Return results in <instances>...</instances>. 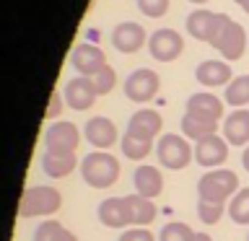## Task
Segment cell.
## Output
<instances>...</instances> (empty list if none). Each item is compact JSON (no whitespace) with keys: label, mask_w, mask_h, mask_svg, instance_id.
I'll use <instances>...</instances> for the list:
<instances>
[{"label":"cell","mask_w":249,"mask_h":241,"mask_svg":"<svg viewBox=\"0 0 249 241\" xmlns=\"http://www.w3.org/2000/svg\"><path fill=\"white\" fill-rule=\"evenodd\" d=\"M247 241H249V236H247Z\"/></svg>","instance_id":"38"},{"label":"cell","mask_w":249,"mask_h":241,"mask_svg":"<svg viewBox=\"0 0 249 241\" xmlns=\"http://www.w3.org/2000/svg\"><path fill=\"white\" fill-rule=\"evenodd\" d=\"M124 200H127V210H130V221H132V225L148 228V225L156 221V215H159V207H156L153 200L140 197V194H130V197H124Z\"/></svg>","instance_id":"21"},{"label":"cell","mask_w":249,"mask_h":241,"mask_svg":"<svg viewBox=\"0 0 249 241\" xmlns=\"http://www.w3.org/2000/svg\"><path fill=\"white\" fill-rule=\"evenodd\" d=\"M65 104L70 109H75V112H86V109H91L93 106V101L99 99V93H96V86H93L91 78H86V75H75V78H70V81L65 83Z\"/></svg>","instance_id":"10"},{"label":"cell","mask_w":249,"mask_h":241,"mask_svg":"<svg viewBox=\"0 0 249 241\" xmlns=\"http://www.w3.org/2000/svg\"><path fill=\"white\" fill-rule=\"evenodd\" d=\"M83 138L96 148V151H109L117 140H120V132H117V124L109 120V117H91L83 127Z\"/></svg>","instance_id":"12"},{"label":"cell","mask_w":249,"mask_h":241,"mask_svg":"<svg viewBox=\"0 0 249 241\" xmlns=\"http://www.w3.org/2000/svg\"><path fill=\"white\" fill-rule=\"evenodd\" d=\"M223 101L229 106H233V109H244L249 104V73L247 75H236L229 86H226Z\"/></svg>","instance_id":"25"},{"label":"cell","mask_w":249,"mask_h":241,"mask_svg":"<svg viewBox=\"0 0 249 241\" xmlns=\"http://www.w3.org/2000/svg\"><path fill=\"white\" fill-rule=\"evenodd\" d=\"M91 81H93V86H96V93H99V96H107V93H112L114 86H117V73H114L112 65H107L104 70H99V73L93 75Z\"/></svg>","instance_id":"30"},{"label":"cell","mask_w":249,"mask_h":241,"mask_svg":"<svg viewBox=\"0 0 249 241\" xmlns=\"http://www.w3.org/2000/svg\"><path fill=\"white\" fill-rule=\"evenodd\" d=\"M62 99H65V93H60V91H52V96H50V106H47V120H54L60 112H62Z\"/></svg>","instance_id":"33"},{"label":"cell","mask_w":249,"mask_h":241,"mask_svg":"<svg viewBox=\"0 0 249 241\" xmlns=\"http://www.w3.org/2000/svg\"><path fill=\"white\" fill-rule=\"evenodd\" d=\"M112 44L117 52L122 54H135L138 50H143L145 44V29L135 21H122L117 23L112 31Z\"/></svg>","instance_id":"13"},{"label":"cell","mask_w":249,"mask_h":241,"mask_svg":"<svg viewBox=\"0 0 249 241\" xmlns=\"http://www.w3.org/2000/svg\"><path fill=\"white\" fill-rule=\"evenodd\" d=\"M117 241H159V239H156L148 228H140V225H135V228H127V231H124Z\"/></svg>","instance_id":"32"},{"label":"cell","mask_w":249,"mask_h":241,"mask_svg":"<svg viewBox=\"0 0 249 241\" xmlns=\"http://www.w3.org/2000/svg\"><path fill=\"white\" fill-rule=\"evenodd\" d=\"M99 221L104 223L107 228H124V225H132L127 200L124 197H107L99 205Z\"/></svg>","instance_id":"18"},{"label":"cell","mask_w":249,"mask_h":241,"mask_svg":"<svg viewBox=\"0 0 249 241\" xmlns=\"http://www.w3.org/2000/svg\"><path fill=\"white\" fill-rule=\"evenodd\" d=\"M78 143H81V130L73 122H54L44 132V151L50 153H75Z\"/></svg>","instance_id":"8"},{"label":"cell","mask_w":249,"mask_h":241,"mask_svg":"<svg viewBox=\"0 0 249 241\" xmlns=\"http://www.w3.org/2000/svg\"><path fill=\"white\" fill-rule=\"evenodd\" d=\"M171 5V0H138V11L148 16V18H161V16H166Z\"/></svg>","instance_id":"31"},{"label":"cell","mask_w":249,"mask_h":241,"mask_svg":"<svg viewBox=\"0 0 249 241\" xmlns=\"http://www.w3.org/2000/svg\"><path fill=\"white\" fill-rule=\"evenodd\" d=\"M81 176L93 189H109L120 179V161L107 151H93L83 155L81 161Z\"/></svg>","instance_id":"2"},{"label":"cell","mask_w":249,"mask_h":241,"mask_svg":"<svg viewBox=\"0 0 249 241\" xmlns=\"http://www.w3.org/2000/svg\"><path fill=\"white\" fill-rule=\"evenodd\" d=\"M213 21H215V13L213 11H205V8H197L187 16V34L200 39V42H208L210 36V29H213Z\"/></svg>","instance_id":"22"},{"label":"cell","mask_w":249,"mask_h":241,"mask_svg":"<svg viewBox=\"0 0 249 241\" xmlns=\"http://www.w3.org/2000/svg\"><path fill=\"white\" fill-rule=\"evenodd\" d=\"M195 78H197L200 86L205 88H218V86H229L233 81L231 75V65L223 60H202L197 68H195Z\"/></svg>","instance_id":"16"},{"label":"cell","mask_w":249,"mask_h":241,"mask_svg":"<svg viewBox=\"0 0 249 241\" xmlns=\"http://www.w3.org/2000/svg\"><path fill=\"white\" fill-rule=\"evenodd\" d=\"M195 233H197V231H192L187 223H182V221H171V223H166V225L161 228L159 241H192Z\"/></svg>","instance_id":"28"},{"label":"cell","mask_w":249,"mask_h":241,"mask_svg":"<svg viewBox=\"0 0 249 241\" xmlns=\"http://www.w3.org/2000/svg\"><path fill=\"white\" fill-rule=\"evenodd\" d=\"M75 169H81L75 153H50V151H44V155H42V171L50 179H65V176L73 174Z\"/></svg>","instance_id":"19"},{"label":"cell","mask_w":249,"mask_h":241,"mask_svg":"<svg viewBox=\"0 0 249 241\" xmlns=\"http://www.w3.org/2000/svg\"><path fill=\"white\" fill-rule=\"evenodd\" d=\"M208 44L215 47L218 52L223 54L226 62H233L239 60L247 50V31L239 21H233L231 16L226 13H215V21H213V29H210V36H208Z\"/></svg>","instance_id":"1"},{"label":"cell","mask_w":249,"mask_h":241,"mask_svg":"<svg viewBox=\"0 0 249 241\" xmlns=\"http://www.w3.org/2000/svg\"><path fill=\"white\" fill-rule=\"evenodd\" d=\"M159 88H161V78L151 68H138L124 78V96L135 104H145V101L156 99Z\"/></svg>","instance_id":"6"},{"label":"cell","mask_w":249,"mask_h":241,"mask_svg":"<svg viewBox=\"0 0 249 241\" xmlns=\"http://www.w3.org/2000/svg\"><path fill=\"white\" fill-rule=\"evenodd\" d=\"M182 135L187 140H205L210 135H218V122H208V120H197L192 114H184L182 117Z\"/></svg>","instance_id":"23"},{"label":"cell","mask_w":249,"mask_h":241,"mask_svg":"<svg viewBox=\"0 0 249 241\" xmlns=\"http://www.w3.org/2000/svg\"><path fill=\"white\" fill-rule=\"evenodd\" d=\"M241 166H244L249 171V145L244 148V153H241Z\"/></svg>","instance_id":"34"},{"label":"cell","mask_w":249,"mask_h":241,"mask_svg":"<svg viewBox=\"0 0 249 241\" xmlns=\"http://www.w3.org/2000/svg\"><path fill=\"white\" fill-rule=\"evenodd\" d=\"M132 182H135V194H140V197H159V194L163 192V176L161 171L156 166H148V163H143V166L135 169V176H132Z\"/></svg>","instance_id":"20"},{"label":"cell","mask_w":249,"mask_h":241,"mask_svg":"<svg viewBox=\"0 0 249 241\" xmlns=\"http://www.w3.org/2000/svg\"><path fill=\"white\" fill-rule=\"evenodd\" d=\"M34 241H78V239H75V233H70L60 221L47 218V221H42V223L36 225Z\"/></svg>","instance_id":"24"},{"label":"cell","mask_w":249,"mask_h":241,"mask_svg":"<svg viewBox=\"0 0 249 241\" xmlns=\"http://www.w3.org/2000/svg\"><path fill=\"white\" fill-rule=\"evenodd\" d=\"M241 189L239 187V176L231 169H210L208 174L200 176L197 182V194L200 200L208 202H229V197H233Z\"/></svg>","instance_id":"4"},{"label":"cell","mask_w":249,"mask_h":241,"mask_svg":"<svg viewBox=\"0 0 249 241\" xmlns=\"http://www.w3.org/2000/svg\"><path fill=\"white\" fill-rule=\"evenodd\" d=\"M156 158H159V163L163 169L182 171L195 161V148L187 143L184 135L166 132V135H161L159 143H156Z\"/></svg>","instance_id":"5"},{"label":"cell","mask_w":249,"mask_h":241,"mask_svg":"<svg viewBox=\"0 0 249 241\" xmlns=\"http://www.w3.org/2000/svg\"><path fill=\"white\" fill-rule=\"evenodd\" d=\"M62 207V194L54 187L39 184V187H26L18 202V215L21 218H50L60 213Z\"/></svg>","instance_id":"3"},{"label":"cell","mask_w":249,"mask_h":241,"mask_svg":"<svg viewBox=\"0 0 249 241\" xmlns=\"http://www.w3.org/2000/svg\"><path fill=\"white\" fill-rule=\"evenodd\" d=\"M223 138L229 145L247 148L249 145V109H233L221 124Z\"/></svg>","instance_id":"17"},{"label":"cell","mask_w":249,"mask_h":241,"mask_svg":"<svg viewBox=\"0 0 249 241\" xmlns=\"http://www.w3.org/2000/svg\"><path fill=\"white\" fill-rule=\"evenodd\" d=\"M120 148H122V155H124V158H130V161H143L145 155H151L153 143H151V140L132 138L130 132H124V138L120 140Z\"/></svg>","instance_id":"26"},{"label":"cell","mask_w":249,"mask_h":241,"mask_svg":"<svg viewBox=\"0 0 249 241\" xmlns=\"http://www.w3.org/2000/svg\"><path fill=\"white\" fill-rule=\"evenodd\" d=\"M161 127H163V120L156 109H138L127 122V132L132 138L151 140V143L161 135Z\"/></svg>","instance_id":"14"},{"label":"cell","mask_w":249,"mask_h":241,"mask_svg":"<svg viewBox=\"0 0 249 241\" xmlns=\"http://www.w3.org/2000/svg\"><path fill=\"white\" fill-rule=\"evenodd\" d=\"M148 52L159 62H174L184 52V39L174 29H156L148 36Z\"/></svg>","instance_id":"7"},{"label":"cell","mask_w":249,"mask_h":241,"mask_svg":"<svg viewBox=\"0 0 249 241\" xmlns=\"http://www.w3.org/2000/svg\"><path fill=\"white\" fill-rule=\"evenodd\" d=\"M226 213V205L223 202H208V200H197V218L202 223H208V225H213L218 223L223 218Z\"/></svg>","instance_id":"29"},{"label":"cell","mask_w":249,"mask_h":241,"mask_svg":"<svg viewBox=\"0 0 249 241\" xmlns=\"http://www.w3.org/2000/svg\"><path fill=\"white\" fill-rule=\"evenodd\" d=\"M229 158V143L223 135H210L205 140H197L195 145V161L202 169H221Z\"/></svg>","instance_id":"11"},{"label":"cell","mask_w":249,"mask_h":241,"mask_svg":"<svg viewBox=\"0 0 249 241\" xmlns=\"http://www.w3.org/2000/svg\"><path fill=\"white\" fill-rule=\"evenodd\" d=\"M229 218L236 225H249V187H241V189L231 197Z\"/></svg>","instance_id":"27"},{"label":"cell","mask_w":249,"mask_h":241,"mask_svg":"<svg viewBox=\"0 0 249 241\" xmlns=\"http://www.w3.org/2000/svg\"><path fill=\"white\" fill-rule=\"evenodd\" d=\"M192 241H213V239H210L208 233H195V239H192Z\"/></svg>","instance_id":"36"},{"label":"cell","mask_w":249,"mask_h":241,"mask_svg":"<svg viewBox=\"0 0 249 241\" xmlns=\"http://www.w3.org/2000/svg\"><path fill=\"white\" fill-rule=\"evenodd\" d=\"M190 3H195V5H202V3H208V0H190Z\"/></svg>","instance_id":"37"},{"label":"cell","mask_w":249,"mask_h":241,"mask_svg":"<svg viewBox=\"0 0 249 241\" xmlns=\"http://www.w3.org/2000/svg\"><path fill=\"white\" fill-rule=\"evenodd\" d=\"M233 3H236L244 13H249V0H233Z\"/></svg>","instance_id":"35"},{"label":"cell","mask_w":249,"mask_h":241,"mask_svg":"<svg viewBox=\"0 0 249 241\" xmlns=\"http://www.w3.org/2000/svg\"><path fill=\"white\" fill-rule=\"evenodd\" d=\"M184 114H192L197 120H208V122H221L223 120V101L215 96V93H208V91H200V93H192L187 99V112Z\"/></svg>","instance_id":"15"},{"label":"cell","mask_w":249,"mask_h":241,"mask_svg":"<svg viewBox=\"0 0 249 241\" xmlns=\"http://www.w3.org/2000/svg\"><path fill=\"white\" fill-rule=\"evenodd\" d=\"M70 65L78 70V75H86V78H93L99 70L107 68V54L101 47L91 44V42H81L73 47L70 52Z\"/></svg>","instance_id":"9"}]
</instances>
